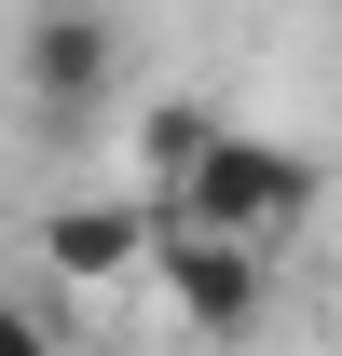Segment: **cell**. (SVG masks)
Here are the masks:
<instances>
[{"label": "cell", "mask_w": 342, "mask_h": 356, "mask_svg": "<svg viewBox=\"0 0 342 356\" xmlns=\"http://www.w3.org/2000/svg\"><path fill=\"white\" fill-rule=\"evenodd\" d=\"M315 192H329V165H315V151L219 124V151L178 178L165 206H151V233H206V247H247V261H260L274 233H301V220H315Z\"/></svg>", "instance_id": "cell-1"}, {"label": "cell", "mask_w": 342, "mask_h": 356, "mask_svg": "<svg viewBox=\"0 0 342 356\" xmlns=\"http://www.w3.org/2000/svg\"><path fill=\"white\" fill-rule=\"evenodd\" d=\"M14 83H28L42 124H83V110H110V83H124V28L83 14V0H55V14H28V42H14Z\"/></svg>", "instance_id": "cell-2"}, {"label": "cell", "mask_w": 342, "mask_h": 356, "mask_svg": "<svg viewBox=\"0 0 342 356\" xmlns=\"http://www.w3.org/2000/svg\"><path fill=\"white\" fill-rule=\"evenodd\" d=\"M151 274H165L178 329H206V343H247V329H260V261H247V247H206V233H151Z\"/></svg>", "instance_id": "cell-3"}, {"label": "cell", "mask_w": 342, "mask_h": 356, "mask_svg": "<svg viewBox=\"0 0 342 356\" xmlns=\"http://www.w3.org/2000/svg\"><path fill=\"white\" fill-rule=\"evenodd\" d=\"M42 261L69 274V288H110V274L151 261V206H137V192H69L42 220Z\"/></svg>", "instance_id": "cell-4"}, {"label": "cell", "mask_w": 342, "mask_h": 356, "mask_svg": "<svg viewBox=\"0 0 342 356\" xmlns=\"http://www.w3.org/2000/svg\"><path fill=\"white\" fill-rule=\"evenodd\" d=\"M219 124H233V110H192V96H178V110H151V124H137V178H151L137 206H165L178 178H192V165L219 151Z\"/></svg>", "instance_id": "cell-5"}, {"label": "cell", "mask_w": 342, "mask_h": 356, "mask_svg": "<svg viewBox=\"0 0 342 356\" xmlns=\"http://www.w3.org/2000/svg\"><path fill=\"white\" fill-rule=\"evenodd\" d=\"M0 356H55V329H42L28 302H14V288H0Z\"/></svg>", "instance_id": "cell-6"}]
</instances>
